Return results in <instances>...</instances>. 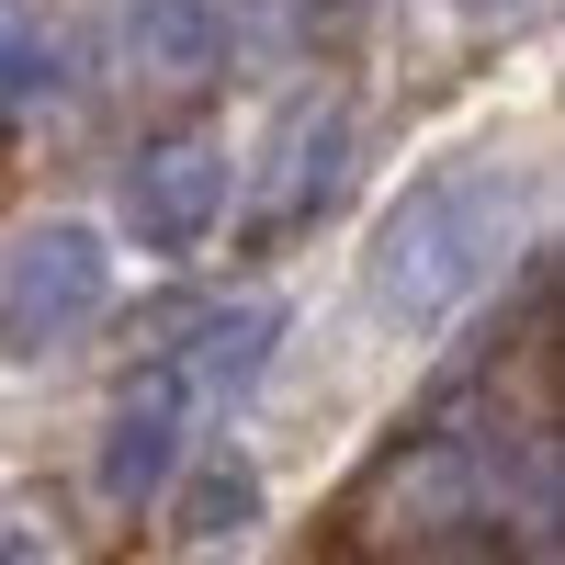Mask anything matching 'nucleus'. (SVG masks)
I'll return each instance as SVG.
<instances>
[{"label":"nucleus","mask_w":565,"mask_h":565,"mask_svg":"<svg viewBox=\"0 0 565 565\" xmlns=\"http://www.w3.org/2000/svg\"><path fill=\"white\" fill-rule=\"evenodd\" d=\"M521 215H532V170H441V181H418V193H396V215L373 226V317H396V328H441L463 295H487L509 238H521Z\"/></svg>","instance_id":"1"},{"label":"nucleus","mask_w":565,"mask_h":565,"mask_svg":"<svg viewBox=\"0 0 565 565\" xmlns=\"http://www.w3.org/2000/svg\"><path fill=\"white\" fill-rule=\"evenodd\" d=\"M103 306H114L103 238H90V226H45V238H23L12 271H0V351H57Z\"/></svg>","instance_id":"2"},{"label":"nucleus","mask_w":565,"mask_h":565,"mask_svg":"<svg viewBox=\"0 0 565 565\" xmlns=\"http://www.w3.org/2000/svg\"><path fill=\"white\" fill-rule=\"evenodd\" d=\"M340 159H351V103L340 90H317V103H295L282 114V136H271V181L249 193V215H238V238L249 249H271V238H295V226H317V204L340 193Z\"/></svg>","instance_id":"3"},{"label":"nucleus","mask_w":565,"mask_h":565,"mask_svg":"<svg viewBox=\"0 0 565 565\" xmlns=\"http://www.w3.org/2000/svg\"><path fill=\"white\" fill-rule=\"evenodd\" d=\"M193 418H204L193 373H181V362H148V373L114 396V430H103V498L148 509V498L181 476V452H193Z\"/></svg>","instance_id":"4"},{"label":"nucleus","mask_w":565,"mask_h":565,"mask_svg":"<svg viewBox=\"0 0 565 565\" xmlns=\"http://www.w3.org/2000/svg\"><path fill=\"white\" fill-rule=\"evenodd\" d=\"M215 215H226V159L204 148V136H181V148L136 159V181H125V226H136L159 260L204 249V238H215Z\"/></svg>","instance_id":"5"},{"label":"nucleus","mask_w":565,"mask_h":565,"mask_svg":"<svg viewBox=\"0 0 565 565\" xmlns=\"http://www.w3.org/2000/svg\"><path fill=\"white\" fill-rule=\"evenodd\" d=\"M271 340H282V306L260 295V306H226V317H204V328H193V351H170V362L193 373V396H204V418H215V407H238V396L260 385Z\"/></svg>","instance_id":"6"},{"label":"nucleus","mask_w":565,"mask_h":565,"mask_svg":"<svg viewBox=\"0 0 565 565\" xmlns=\"http://www.w3.org/2000/svg\"><path fill=\"white\" fill-rule=\"evenodd\" d=\"M125 45H136L148 79H215L226 68V12H215V0H136Z\"/></svg>","instance_id":"7"},{"label":"nucleus","mask_w":565,"mask_h":565,"mask_svg":"<svg viewBox=\"0 0 565 565\" xmlns=\"http://www.w3.org/2000/svg\"><path fill=\"white\" fill-rule=\"evenodd\" d=\"M170 487H181V476H170ZM249 521H260V476H249L238 452H204L193 487H181V543H238Z\"/></svg>","instance_id":"8"},{"label":"nucleus","mask_w":565,"mask_h":565,"mask_svg":"<svg viewBox=\"0 0 565 565\" xmlns=\"http://www.w3.org/2000/svg\"><path fill=\"white\" fill-rule=\"evenodd\" d=\"M385 554H396V565H509V543H498L487 521H441V532H396Z\"/></svg>","instance_id":"9"},{"label":"nucleus","mask_w":565,"mask_h":565,"mask_svg":"<svg viewBox=\"0 0 565 565\" xmlns=\"http://www.w3.org/2000/svg\"><path fill=\"white\" fill-rule=\"evenodd\" d=\"M0 90H45V45H34L12 12H0Z\"/></svg>","instance_id":"10"},{"label":"nucleus","mask_w":565,"mask_h":565,"mask_svg":"<svg viewBox=\"0 0 565 565\" xmlns=\"http://www.w3.org/2000/svg\"><path fill=\"white\" fill-rule=\"evenodd\" d=\"M476 12H498V0H476Z\"/></svg>","instance_id":"11"}]
</instances>
